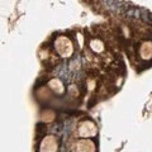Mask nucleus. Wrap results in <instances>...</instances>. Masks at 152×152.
Returning <instances> with one entry per match:
<instances>
[{
	"mask_svg": "<svg viewBox=\"0 0 152 152\" xmlns=\"http://www.w3.org/2000/svg\"><path fill=\"white\" fill-rule=\"evenodd\" d=\"M58 143L55 136H46L41 142L39 152H57Z\"/></svg>",
	"mask_w": 152,
	"mask_h": 152,
	"instance_id": "3",
	"label": "nucleus"
},
{
	"mask_svg": "<svg viewBox=\"0 0 152 152\" xmlns=\"http://www.w3.org/2000/svg\"><path fill=\"white\" fill-rule=\"evenodd\" d=\"M140 55L143 60L152 58V42H145V43H142L140 48Z\"/></svg>",
	"mask_w": 152,
	"mask_h": 152,
	"instance_id": "5",
	"label": "nucleus"
},
{
	"mask_svg": "<svg viewBox=\"0 0 152 152\" xmlns=\"http://www.w3.org/2000/svg\"><path fill=\"white\" fill-rule=\"evenodd\" d=\"M96 133H98L96 124L91 121H85L79 126V136L83 137L84 140H88L90 137L96 136Z\"/></svg>",
	"mask_w": 152,
	"mask_h": 152,
	"instance_id": "2",
	"label": "nucleus"
},
{
	"mask_svg": "<svg viewBox=\"0 0 152 152\" xmlns=\"http://www.w3.org/2000/svg\"><path fill=\"white\" fill-rule=\"evenodd\" d=\"M48 86L53 90L56 94H62L65 91L64 84L61 83V80H58V79H52L51 81L48 83Z\"/></svg>",
	"mask_w": 152,
	"mask_h": 152,
	"instance_id": "6",
	"label": "nucleus"
},
{
	"mask_svg": "<svg viewBox=\"0 0 152 152\" xmlns=\"http://www.w3.org/2000/svg\"><path fill=\"white\" fill-rule=\"evenodd\" d=\"M77 152H95V143L90 140H80L76 143Z\"/></svg>",
	"mask_w": 152,
	"mask_h": 152,
	"instance_id": "4",
	"label": "nucleus"
},
{
	"mask_svg": "<svg viewBox=\"0 0 152 152\" xmlns=\"http://www.w3.org/2000/svg\"><path fill=\"white\" fill-rule=\"evenodd\" d=\"M55 48L61 57H70L74 52V46L72 42L70 41L69 37L66 36H60L55 41Z\"/></svg>",
	"mask_w": 152,
	"mask_h": 152,
	"instance_id": "1",
	"label": "nucleus"
},
{
	"mask_svg": "<svg viewBox=\"0 0 152 152\" xmlns=\"http://www.w3.org/2000/svg\"><path fill=\"white\" fill-rule=\"evenodd\" d=\"M90 48H91L95 53H102L104 51V43L100 39H93L90 42Z\"/></svg>",
	"mask_w": 152,
	"mask_h": 152,
	"instance_id": "7",
	"label": "nucleus"
}]
</instances>
